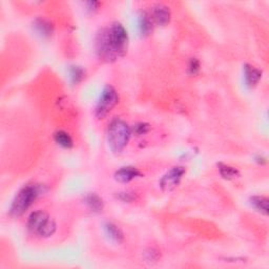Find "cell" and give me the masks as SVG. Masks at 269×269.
Instances as JSON below:
<instances>
[{
    "mask_svg": "<svg viewBox=\"0 0 269 269\" xmlns=\"http://www.w3.org/2000/svg\"><path fill=\"white\" fill-rule=\"evenodd\" d=\"M159 258V252L154 249V248H150L147 249L145 251V259L148 261V262H152V261H157Z\"/></svg>",
    "mask_w": 269,
    "mask_h": 269,
    "instance_id": "21",
    "label": "cell"
},
{
    "mask_svg": "<svg viewBox=\"0 0 269 269\" xmlns=\"http://www.w3.org/2000/svg\"><path fill=\"white\" fill-rule=\"evenodd\" d=\"M54 140L55 142L57 143L59 146L63 148H72L74 146V141L73 138L70 137V134L67 133L66 131H57L54 134Z\"/></svg>",
    "mask_w": 269,
    "mask_h": 269,
    "instance_id": "15",
    "label": "cell"
},
{
    "mask_svg": "<svg viewBox=\"0 0 269 269\" xmlns=\"http://www.w3.org/2000/svg\"><path fill=\"white\" fill-rule=\"evenodd\" d=\"M119 96L117 90L112 86H105L95 108V115L98 119H103L118 104Z\"/></svg>",
    "mask_w": 269,
    "mask_h": 269,
    "instance_id": "5",
    "label": "cell"
},
{
    "mask_svg": "<svg viewBox=\"0 0 269 269\" xmlns=\"http://www.w3.org/2000/svg\"><path fill=\"white\" fill-rule=\"evenodd\" d=\"M218 167H219V173H220V175L226 180L236 179L240 176V173H239L238 169L235 168V167H232V166L226 165V164H223V163H219Z\"/></svg>",
    "mask_w": 269,
    "mask_h": 269,
    "instance_id": "17",
    "label": "cell"
},
{
    "mask_svg": "<svg viewBox=\"0 0 269 269\" xmlns=\"http://www.w3.org/2000/svg\"><path fill=\"white\" fill-rule=\"evenodd\" d=\"M104 231H105V235L108 236V238L111 241H112V242H115L116 244H120L123 242L124 240L123 232L114 223H111V222L105 223Z\"/></svg>",
    "mask_w": 269,
    "mask_h": 269,
    "instance_id": "12",
    "label": "cell"
},
{
    "mask_svg": "<svg viewBox=\"0 0 269 269\" xmlns=\"http://www.w3.org/2000/svg\"><path fill=\"white\" fill-rule=\"evenodd\" d=\"M118 199L121 200L122 202L130 203L134 200V193H131V192H122V193H119Z\"/></svg>",
    "mask_w": 269,
    "mask_h": 269,
    "instance_id": "20",
    "label": "cell"
},
{
    "mask_svg": "<svg viewBox=\"0 0 269 269\" xmlns=\"http://www.w3.org/2000/svg\"><path fill=\"white\" fill-rule=\"evenodd\" d=\"M132 130L122 119H114L108 127L109 146L116 154L121 153L131 139Z\"/></svg>",
    "mask_w": 269,
    "mask_h": 269,
    "instance_id": "2",
    "label": "cell"
},
{
    "mask_svg": "<svg viewBox=\"0 0 269 269\" xmlns=\"http://www.w3.org/2000/svg\"><path fill=\"white\" fill-rule=\"evenodd\" d=\"M200 61L198 60L197 58H192L188 63V67H187V72L189 75H197L198 73H199V70H200Z\"/></svg>",
    "mask_w": 269,
    "mask_h": 269,
    "instance_id": "18",
    "label": "cell"
},
{
    "mask_svg": "<svg viewBox=\"0 0 269 269\" xmlns=\"http://www.w3.org/2000/svg\"><path fill=\"white\" fill-rule=\"evenodd\" d=\"M251 207H253L260 214L267 216L268 215V199L263 196H253L249 199Z\"/></svg>",
    "mask_w": 269,
    "mask_h": 269,
    "instance_id": "14",
    "label": "cell"
},
{
    "mask_svg": "<svg viewBox=\"0 0 269 269\" xmlns=\"http://www.w3.org/2000/svg\"><path fill=\"white\" fill-rule=\"evenodd\" d=\"M84 203L90 210L94 212H100L104 208V203L101 197L95 193H90L84 197Z\"/></svg>",
    "mask_w": 269,
    "mask_h": 269,
    "instance_id": "13",
    "label": "cell"
},
{
    "mask_svg": "<svg viewBox=\"0 0 269 269\" xmlns=\"http://www.w3.org/2000/svg\"><path fill=\"white\" fill-rule=\"evenodd\" d=\"M100 2L99 1H88L86 2L87 5V10L90 12H95L96 10H98L99 6H100Z\"/></svg>",
    "mask_w": 269,
    "mask_h": 269,
    "instance_id": "22",
    "label": "cell"
},
{
    "mask_svg": "<svg viewBox=\"0 0 269 269\" xmlns=\"http://www.w3.org/2000/svg\"><path fill=\"white\" fill-rule=\"evenodd\" d=\"M142 177L141 173L137 167L134 166H124L115 173L114 178L119 183H129L134 179Z\"/></svg>",
    "mask_w": 269,
    "mask_h": 269,
    "instance_id": "9",
    "label": "cell"
},
{
    "mask_svg": "<svg viewBox=\"0 0 269 269\" xmlns=\"http://www.w3.org/2000/svg\"><path fill=\"white\" fill-rule=\"evenodd\" d=\"M68 76L70 82L73 84H78L84 79V77H86V70L83 69L82 67L79 66H70L68 67Z\"/></svg>",
    "mask_w": 269,
    "mask_h": 269,
    "instance_id": "16",
    "label": "cell"
},
{
    "mask_svg": "<svg viewBox=\"0 0 269 269\" xmlns=\"http://www.w3.org/2000/svg\"><path fill=\"white\" fill-rule=\"evenodd\" d=\"M185 173L186 169L183 166H174L169 169L165 175L162 176V178L159 181V185L162 192L169 193L174 190L179 185Z\"/></svg>",
    "mask_w": 269,
    "mask_h": 269,
    "instance_id": "6",
    "label": "cell"
},
{
    "mask_svg": "<svg viewBox=\"0 0 269 269\" xmlns=\"http://www.w3.org/2000/svg\"><path fill=\"white\" fill-rule=\"evenodd\" d=\"M171 17H172V13L167 5L158 3L153 8L152 19L159 25H166L167 23H169Z\"/></svg>",
    "mask_w": 269,
    "mask_h": 269,
    "instance_id": "10",
    "label": "cell"
},
{
    "mask_svg": "<svg viewBox=\"0 0 269 269\" xmlns=\"http://www.w3.org/2000/svg\"><path fill=\"white\" fill-rule=\"evenodd\" d=\"M129 46V34L120 22L112 23L98 33L96 49L99 57L106 61L116 60L124 56Z\"/></svg>",
    "mask_w": 269,
    "mask_h": 269,
    "instance_id": "1",
    "label": "cell"
},
{
    "mask_svg": "<svg viewBox=\"0 0 269 269\" xmlns=\"http://www.w3.org/2000/svg\"><path fill=\"white\" fill-rule=\"evenodd\" d=\"M27 228L41 238H49L56 231V224L45 211L36 210L27 219Z\"/></svg>",
    "mask_w": 269,
    "mask_h": 269,
    "instance_id": "4",
    "label": "cell"
},
{
    "mask_svg": "<svg viewBox=\"0 0 269 269\" xmlns=\"http://www.w3.org/2000/svg\"><path fill=\"white\" fill-rule=\"evenodd\" d=\"M243 78L244 83L247 88L252 89L257 86L262 78V70L246 63L243 67Z\"/></svg>",
    "mask_w": 269,
    "mask_h": 269,
    "instance_id": "8",
    "label": "cell"
},
{
    "mask_svg": "<svg viewBox=\"0 0 269 269\" xmlns=\"http://www.w3.org/2000/svg\"><path fill=\"white\" fill-rule=\"evenodd\" d=\"M148 131H150V125L143 122H140V123H137L136 125H134L132 130V132H134V134H137V136H142V134H145L146 133H148Z\"/></svg>",
    "mask_w": 269,
    "mask_h": 269,
    "instance_id": "19",
    "label": "cell"
},
{
    "mask_svg": "<svg viewBox=\"0 0 269 269\" xmlns=\"http://www.w3.org/2000/svg\"><path fill=\"white\" fill-rule=\"evenodd\" d=\"M33 30L39 37L46 39L53 35L54 25L49 20L42 17H38L33 21Z\"/></svg>",
    "mask_w": 269,
    "mask_h": 269,
    "instance_id": "7",
    "label": "cell"
},
{
    "mask_svg": "<svg viewBox=\"0 0 269 269\" xmlns=\"http://www.w3.org/2000/svg\"><path fill=\"white\" fill-rule=\"evenodd\" d=\"M39 194L40 187L36 184H27L23 186L14 198L10 207V215L14 218L22 216L36 201Z\"/></svg>",
    "mask_w": 269,
    "mask_h": 269,
    "instance_id": "3",
    "label": "cell"
},
{
    "mask_svg": "<svg viewBox=\"0 0 269 269\" xmlns=\"http://www.w3.org/2000/svg\"><path fill=\"white\" fill-rule=\"evenodd\" d=\"M138 29L141 36H147L153 31V19L150 14L141 11L138 15Z\"/></svg>",
    "mask_w": 269,
    "mask_h": 269,
    "instance_id": "11",
    "label": "cell"
}]
</instances>
